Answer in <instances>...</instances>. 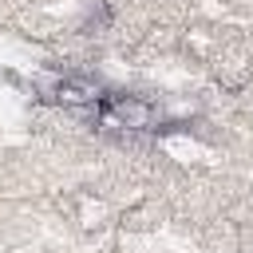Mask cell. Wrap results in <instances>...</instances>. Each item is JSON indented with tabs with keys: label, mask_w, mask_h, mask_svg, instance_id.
Masks as SVG:
<instances>
[{
	"label": "cell",
	"mask_w": 253,
	"mask_h": 253,
	"mask_svg": "<svg viewBox=\"0 0 253 253\" xmlns=\"http://www.w3.org/2000/svg\"><path fill=\"white\" fill-rule=\"evenodd\" d=\"M103 202H87L83 206V229H95V225H103Z\"/></svg>",
	"instance_id": "3957f363"
},
{
	"label": "cell",
	"mask_w": 253,
	"mask_h": 253,
	"mask_svg": "<svg viewBox=\"0 0 253 253\" xmlns=\"http://www.w3.org/2000/svg\"><path fill=\"white\" fill-rule=\"evenodd\" d=\"M43 99H51V103H59L67 111H87V107H99L107 99V91L91 75H63V79H51L47 83V95Z\"/></svg>",
	"instance_id": "7a4b0ae2"
},
{
	"label": "cell",
	"mask_w": 253,
	"mask_h": 253,
	"mask_svg": "<svg viewBox=\"0 0 253 253\" xmlns=\"http://www.w3.org/2000/svg\"><path fill=\"white\" fill-rule=\"evenodd\" d=\"M95 123L103 130H150L154 126V103L138 99V95H107L99 107H95Z\"/></svg>",
	"instance_id": "6da1fadb"
}]
</instances>
